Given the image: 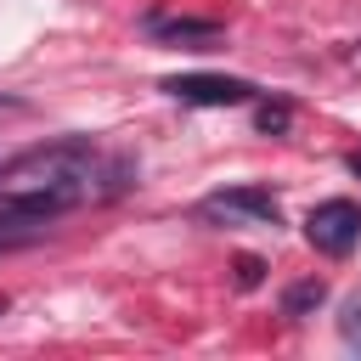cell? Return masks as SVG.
Listing matches in <instances>:
<instances>
[{"label": "cell", "instance_id": "obj_3", "mask_svg": "<svg viewBox=\"0 0 361 361\" xmlns=\"http://www.w3.org/2000/svg\"><path fill=\"white\" fill-rule=\"evenodd\" d=\"M158 90L175 96V102H192V107H243V102H254V85L231 79V73H169V79H158Z\"/></svg>", "mask_w": 361, "mask_h": 361}, {"label": "cell", "instance_id": "obj_1", "mask_svg": "<svg viewBox=\"0 0 361 361\" xmlns=\"http://www.w3.org/2000/svg\"><path fill=\"white\" fill-rule=\"evenodd\" d=\"M102 175L107 169H102V158H96L90 141H51V147H34V152H23V158L6 164L11 186H56V192H68L79 203L96 192Z\"/></svg>", "mask_w": 361, "mask_h": 361}, {"label": "cell", "instance_id": "obj_6", "mask_svg": "<svg viewBox=\"0 0 361 361\" xmlns=\"http://www.w3.org/2000/svg\"><path fill=\"white\" fill-rule=\"evenodd\" d=\"M322 299H327V282H322V276H305V282H293V288L282 293V316H310Z\"/></svg>", "mask_w": 361, "mask_h": 361}, {"label": "cell", "instance_id": "obj_4", "mask_svg": "<svg viewBox=\"0 0 361 361\" xmlns=\"http://www.w3.org/2000/svg\"><path fill=\"white\" fill-rule=\"evenodd\" d=\"M141 28L169 51H220L226 45V28L209 23V17H164V11H152Z\"/></svg>", "mask_w": 361, "mask_h": 361}, {"label": "cell", "instance_id": "obj_2", "mask_svg": "<svg viewBox=\"0 0 361 361\" xmlns=\"http://www.w3.org/2000/svg\"><path fill=\"white\" fill-rule=\"evenodd\" d=\"M305 237H310V248L344 259V254L361 243V203H350V197H327V203H316V209L305 214Z\"/></svg>", "mask_w": 361, "mask_h": 361}, {"label": "cell", "instance_id": "obj_9", "mask_svg": "<svg viewBox=\"0 0 361 361\" xmlns=\"http://www.w3.org/2000/svg\"><path fill=\"white\" fill-rule=\"evenodd\" d=\"M338 327H344V338L361 350V293H350V299H344V316H338Z\"/></svg>", "mask_w": 361, "mask_h": 361}, {"label": "cell", "instance_id": "obj_7", "mask_svg": "<svg viewBox=\"0 0 361 361\" xmlns=\"http://www.w3.org/2000/svg\"><path fill=\"white\" fill-rule=\"evenodd\" d=\"M39 237H45V220L0 214V254H11V248H28V243H39Z\"/></svg>", "mask_w": 361, "mask_h": 361}, {"label": "cell", "instance_id": "obj_5", "mask_svg": "<svg viewBox=\"0 0 361 361\" xmlns=\"http://www.w3.org/2000/svg\"><path fill=\"white\" fill-rule=\"evenodd\" d=\"M209 214H248V220H259V226H276V220H282V209H276V197H271L265 186L214 192V197H209Z\"/></svg>", "mask_w": 361, "mask_h": 361}, {"label": "cell", "instance_id": "obj_8", "mask_svg": "<svg viewBox=\"0 0 361 361\" xmlns=\"http://www.w3.org/2000/svg\"><path fill=\"white\" fill-rule=\"evenodd\" d=\"M254 124H259L265 135H282V130L293 124V107H288V102H259V113H254Z\"/></svg>", "mask_w": 361, "mask_h": 361}, {"label": "cell", "instance_id": "obj_11", "mask_svg": "<svg viewBox=\"0 0 361 361\" xmlns=\"http://www.w3.org/2000/svg\"><path fill=\"white\" fill-rule=\"evenodd\" d=\"M344 164H350V175H355V180H361V152H350V158H344Z\"/></svg>", "mask_w": 361, "mask_h": 361}, {"label": "cell", "instance_id": "obj_10", "mask_svg": "<svg viewBox=\"0 0 361 361\" xmlns=\"http://www.w3.org/2000/svg\"><path fill=\"white\" fill-rule=\"evenodd\" d=\"M259 276H265V265H259L254 254H243V259H237V282H243V288H254Z\"/></svg>", "mask_w": 361, "mask_h": 361}]
</instances>
